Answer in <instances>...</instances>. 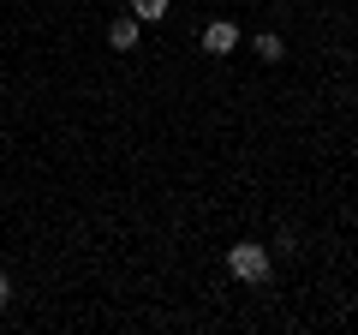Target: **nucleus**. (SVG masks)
Segmentation results:
<instances>
[{
	"mask_svg": "<svg viewBox=\"0 0 358 335\" xmlns=\"http://www.w3.org/2000/svg\"><path fill=\"white\" fill-rule=\"evenodd\" d=\"M126 13L138 18V25H162V18L173 13V6H167V0H126Z\"/></svg>",
	"mask_w": 358,
	"mask_h": 335,
	"instance_id": "5",
	"label": "nucleus"
},
{
	"mask_svg": "<svg viewBox=\"0 0 358 335\" xmlns=\"http://www.w3.org/2000/svg\"><path fill=\"white\" fill-rule=\"evenodd\" d=\"M251 54H257L263 66H275V60H287V42L275 36V30H257V36H251Z\"/></svg>",
	"mask_w": 358,
	"mask_h": 335,
	"instance_id": "4",
	"label": "nucleus"
},
{
	"mask_svg": "<svg viewBox=\"0 0 358 335\" xmlns=\"http://www.w3.org/2000/svg\"><path fill=\"white\" fill-rule=\"evenodd\" d=\"M227 270H233V282L263 287L268 275H275V252H268V245H257V240H239V245H227Z\"/></svg>",
	"mask_w": 358,
	"mask_h": 335,
	"instance_id": "1",
	"label": "nucleus"
},
{
	"mask_svg": "<svg viewBox=\"0 0 358 335\" xmlns=\"http://www.w3.org/2000/svg\"><path fill=\"white\" fill-rule=\"evenodd\" d=\"M239 48V25L233 18H209L203 25V54H233Z\"/></svg>",
	"mask_w": 358,
	"mask_h": 335,
	"instance_id": "2",
	"label": "nucleus"
},
{
	"mask_svg": "<svg viewBox=\"0 0 358 335\" xmlns=\"http://www.w3.org/2000/svg\"><path fill=\"white\" fill-rule=\"evenodd\" d=\"M138 36H143V25H138L131 13L108 18V48H114V54H131V48H138Z\"/></svg>",
	"mask_w": 358,
	"mask_h": 335,
	"instance_id": "3",
	"label": "nucleus"
},
{
	"mask_svg": "<svg viewBox=\"0 0 358 335\" xmlns=\"http://www.w3.org/2000/svg\"><path fill=\"white\" fill-rule=\"evenodd\" d=\"M13 306V282H6V270H0V311Z\"/></svg>",
	"mask_w": 358,
	"mask_h": 335,
	"instance_id": "6",
	"label": "nucleus"
}]
</instances>
